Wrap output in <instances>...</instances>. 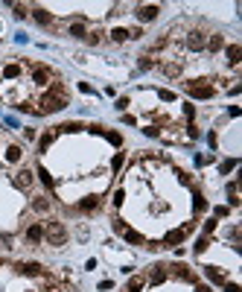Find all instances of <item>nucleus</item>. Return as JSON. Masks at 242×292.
<instances>
[{"mask_svg": "<svg viewBox=\"0 0 242 292\" xmlns=\"http://www.w3.org/2000/svg\"><path fill=\"white\" fill-rule=\"evenodd\" d=\"M44 237H47V242H50V245H64V242H67V228H64L61 222H47Z\"/></svg>", "mask_w": 242, "mask_h": 292, "instance_id": "1", "label": "nucleus"}, {"mask_svg": "<svg viewBox=\"0 0 242 292\" xmlns=\"http://www.w3.org/2000/svg\"><path fill=\"white\" fill-rule=\"evenodd\" d=\"M187 91H190L195 100H210V97H216V88H213V85H198V82H195V85H187Z\"/></svg>", "mask_w": 242, "mask_h": 292, "instance_id": "2", "label": "nucleus"}, {"mask_svg": "<svg viewBox=\"0 0 242 292\" xmlns=\"http://www.w3.org/2000/svg\"><path fill=\"white\" fill-rule=\"evenodd\" d=\"M161 12V6H137V18L140 21H155Z\"/></svg>", "mask_w": 242, "mask_h": 292, "instance_id": "3", "label": "nucleus"}, {"mask_svg": "<svg viewBox=\"0 0 242 292\" xmlns=\"http://www.w3.org/2000/svg\"><path fill=\"white\" fill-rule=\"evenodd\" d=\"M41 237H44L41 225H29V228H26V239H29V242H41Z\"/></svg>", "mask_w": 242, "mask_h": 292, "instance_id": "4", "label": "nucleus"}, {"mask_svg": "<svg viewBox=\"0 0 242 292\" xmlns=\"http://www.w3.org/2000/svg\"><path fill=\"white\" fill-rule=\"evenodd\" d=\"M32 18H35L38 24H44V27H50V24H53V18H50L44 9H32Z\"/></svg>", "mask_w": 242, "mask_h": 292, "instance_id": "5", "label": "nucleus"}, {"mask_svg": "<svg viewBox=\"0 0 242 292\" xmlns=\"http://www.w3.org/2000/svg\"><path fill=\"white\" fill-rule=\"evenodd\" d=\"M18 184H21V187H29V184H32V173H29V170H21V173H18Z\"/></svg>", "mask_w": 242, "mask_h": 292, "instance_id": "6", "label": "nucleus"}, {"mask_svg": "<svg viewBox=\"0 0 242 292\" xmlns=\"http://www.w3.org/2000/svg\"><path fill=\"white\" fill-rule=\"evenodd\" d=\"M70 35L73 38H85L88 32H85V24H70Z\"/></svg>", "mask_w": 242, "mask_h": 292, "instance_id": "7", "label": "nucleus"}]
</instances>
